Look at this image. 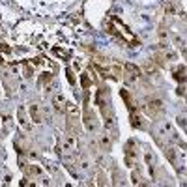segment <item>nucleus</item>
<instances>
[{
	"instance_id": "nucleus-1",
	"label": "nucleus",
	"mask_w": 187,
	"mask_h": 187,
	"mask_svg": "<svg viewBox=\"0 0 187 187\" xmlns=\"http://www.w3.org/2000/svg\"><path fill=\"white\" fill-rule=\"evenodd\" d=\"M161 107H163V103H161L159 99H151V101H148V105H146V112H148V116H155L161 110Z\"/></svg>"
},
{
	"instance_id": "nucleus-2",
	"label": "nucleus",
	"mask_w": 187,
	"mask_h": 187,
	"mask_svg": "<svg viewBox=\"0 0 187 187\" xmlns=\"http://www.w3.org/2000/svg\"><path fill=\"white\" fill-rule=\"evenodd\" d=\"M64 95H56L54 97V110H56L58 114H64Z\"/></svg>"
},
{
	"instance_id": "nucleus-3",
	"label": "nucleus",
	"mask_w": 187,
	"mask_h": 187,
	"mask_svg": "<svg viewBox=\"0 0 187 187\" xmlns=\"http://www.w3.org/2000/svg\"><path fill=\"white\" fill-rule=\"evenodd\" d=\"M174 79L180 80V82H181V80L187 82V71H185V68H178V69H176V71H174Z\"/></svg>"
},
{
	"instance_id": "nucleus-4",
	"label": "nucleus",
	"mask_w": 187,
	"mask_h": 187,
	"mask_svg": "<svg viewBox=\"0 0 187 187\" xmlns=\"http://www.w3.org/2000/svg\"><path fill=\"white\" fill-rule=\"evenodd\" d=\"M30 114H32L34 122H41V116H39V107H38V105H32V107H30Z\"/></svg>"
},
{
	"instance_id": "nucleus-5",
	"label": "nucleus",
	"mask_w": 187,
	"mask_h": 187,
	"mask_svg": "<svg viewBox=\"0 0 187 187\" xmlns=\"http://www.w3.org/2000/svg\"><path fill=\"white\" fill-rule=\"evenodd\" d=\"M82 86H84V88H88V86H90V79L86 77V75H82Z\"/></svg>"
},
{
	"instance_id": "nucleus-6",
	"label": "nucleus",
	"mask_w": 187,
	"mask_h": 187,
	"mask_svg": "<svg viewBox=\"0 0 187 187\" xmlns=\"http://www.w3.org/2000/svg\"><path fill=\"white\" fill-rule=\"evenodd\" d=\"M101 144H103V148H109V146H110V142H109L107 137H101Z\"/></svg>"
},
{
	"instance_id": "nucleus-7",
	"label": "nucleus",
	"mask_w": 187,
	"mask_h": 187,
	"mask_svg": "<svg viewBox=\"0 0 187 187\" xmlns=\"http://www.w3.org/2000/svg\"><path fill=\"white\" fill-rule=\"evenodd\" d=\"M68 80H69V82H75V77H73L71 71H68Z\"/></svg>"
}]
</instances>
